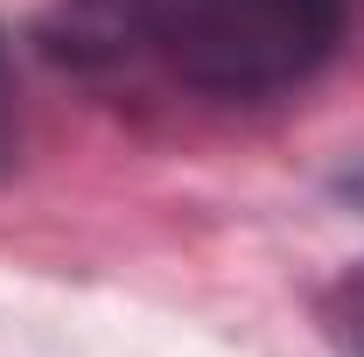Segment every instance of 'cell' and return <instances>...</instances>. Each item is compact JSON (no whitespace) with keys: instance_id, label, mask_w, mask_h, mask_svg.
I'll return each instance as SVG.
<instances>
[{"instance_id":"obj_1","label":"cell","mask_w":364,"mask_h":357,"mask_svg":"<svg viewBox=\"0 0 364 357\" xmlns=\"http://www.w3.org/2000/svg\"><path fill=\"white\" fill-rule=\"evenodd\" d=\"M350 0H77L70 49L119 56L154 43L182 85L218 98L287 91L343 43Z\"/></svg>"},{"instance_id":"obj_2","label":"cell","mask_w":364,"mask_h":357,"mask_svg":"<svg viewBox=\"0 0 364 357\" xmlns=\"http://www.w3.org/2000/svg\"><path fill=\"white\" fill-rule=\"evenodd\" d=\"M336 329H343V351H350V357H364V273H350V280H343Z\"/></svg>"},{"instance_id":"obj_3","label":"cell","mask_w":364,"mask_h":357,"mask_svg":"<svg viewBox=\"0 0 364 357\" xmlns=\"http://www.w3.org/2000/svg\"><path fill=\"white\" fill-rule=\"evenodd\" d=\"M0 161H7V78H0Z\"/></svg>"},{"instance_id":"obj_4","label":"cell","mask_w":364,"mask_h":357,"mask_svg":"<svg viewBox=\"0 0 364 357\" xmlns=\"http://www.w3.org/2000/svg\"><path fill=\"white\" fill-rule=\"evenodd\" d=\"M350 189H358V196H364V176H358V182H350Z\"/></svg>"}]
</instances>
